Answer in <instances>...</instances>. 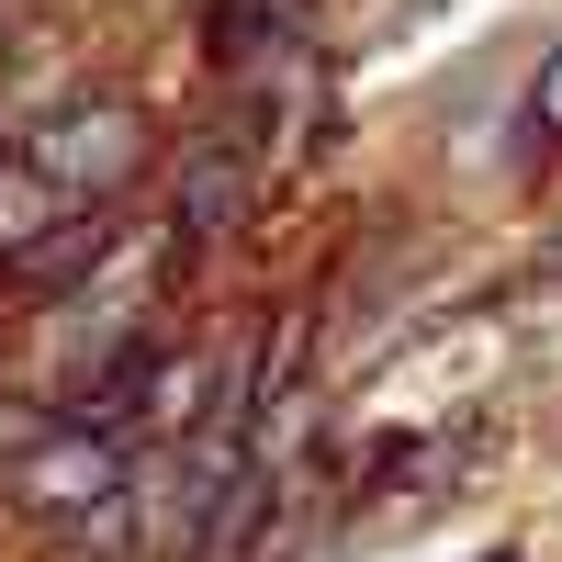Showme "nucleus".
Instances as JSON below:
<instances>
[{
	"mask_svg": "<svg viewBox=\"0 0 562 562\" xmlns=\"http://www.w3.org/2000/svg\"><path fill=\"white\" fill-rule=\"evenodd\" d=\"M23 158H34V180H45V192H57L68 214H90L102 192H124V180L147 169V124H135L124 102H79V113H57V124H45Z\"/></svg>",
	"mask_w": 562,
	"mask_h": 562,
	"instance_id": "nucleus-1",
	"label": "nucleus"
},
{
	"mask_svg": "<svg viewBox=\"0 0 562 562\" xmlns=\"http://www.w3.org/2000/svg\"><path fill=\"white\" fill-rule=\"evenodd\" d=\"M124 473V450L102 439V428H68V439H45V461H34V495H102Z\"/></svg>",
	"mask_w": 562,
	"mask_h": 562,
	"instance_id": "nucleus-2",
	"label": "nucleus"
},
{
	"mask_svg": "<svg viewBox=\"0 0 562 562\" xmlns=\"http://www.w3.org/2000/svg\"><path fill=\"white\" fill-rule=\"evenodd\" d=\"M57 214H68V203L34 180V158H0V248H34Z\"/></svg>",
	"mask_w": 562,
	"mask_h": 562,
	"instance_id": "nucleus-3",
	"label": "nucleus"
},
{
	"mask_svg": "<svg viewBox=\"0 0 562 562\" xmlns=\"http://www.w3.org/2000/svg\"><path fill=\"white\" fill-rule=\"evenodd\" d=\"M540 135H562V68L540 79Z\"/></svg>",
	"mask_w": 562,
	"mask_h": 562,
	"instance_id": "nucleus-5",
	"label": "nucleus"
},
{
	"mask_svg": "<svg viewBox=\"0 0 562 562\" xmlns=\"http://www.w3.org/2000/svg\"><path fill=\"white\" fill-rule=\"evenodd\" d=\"M237 192H248V158H225V147H214V158L192 169V237H214V225H225V203H237Z\"/></svg>",
	"mask_w": 562,
	"mask_h": 562,
	"instance_id": "nucleus-4",
	"label": "nucleus"
}]
</instances>
